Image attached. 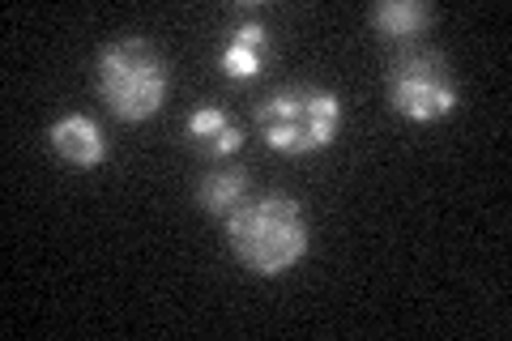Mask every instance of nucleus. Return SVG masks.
<instances>
[{
	"label": "nucleus",
	"mask_w": 512,
	"mask_h": 341,
	"mask_svg": "<svg viewBox=\"0 0 512 341\" xmlns=\"http://www.w3.org/2000/svg\"><path fill=\"white\" fill-rule=\"evenodd\" d=\"M248 197H252V175H248V167H227V162H218L214 171H205L201 180H197V205H201V214H210L218 222H227Z\"/></svg>",
	"instance_id": "8"
},
{
	"label": "nucleus",
	"mask_w": 512,
	"mask_h": 341,
	"mask_svg": "<svg viewBox=\"0 0 512 341\" xmlns=\"http://www.w3.org/2000/svg\"><path fill=\"white\" fill-rule=\"evenodd\" d=\"M94 77H99V99L120 124H146L171 99V64L141 35H120L107 43Z\"/></svg>",
	"instance_id": "3"
},
{
	"label": "nucleus",
	"mask_w": 512,
	"mask_h": 341,
	"mask_svg": "<svg viewBox=\"0 0 512 341\" xmlns=\"http://www.w3.org/2000/svg\"><path fill=\"white\" fill-rule=\"evenodd\" d=\"M47 145L60 162H69L77 171H94L111 158V141L103 133V124L86 116V111H64V116L47 128Z\"/></svg>",
	"instance_id": "6"
},
{
	"label": "nucleus",
	"mask_w": 512,
	"mask_h": 341,
	"mask_svg": "<svg viewBox=\"0 0 512 341\" xmlns=\"http://www.w3.org/2000/svg\"><path fill=\"white\" fill-rule=\"evenodd\" d=\"M222 226H227V248L235 252V261L256 278L291 273L312 243L308 214L291 192H256Z\"/></svg>",
	"instance_id": "1"
},
{
	"label": "nucleus",
	"mask_w": 512,
	"mask_h": 341,
	"mask_svg": "<svg viewBox=\"0 0 512 341\" xmlns=\"http://www.w3.org/2000/svg\"><path fill=\"white\" fill-rule=\"evenodd\" d=\"M256 133L274 154L312 158L342 133V94L316 81H291L256 103Z\"/></svg>",
	"instance_id": "2"
},
{
	"label": "nucleus",
	"mask_w": 512,
	"mask_h": 341,
	"mask_svg": "<svg viewBox=\"0 0 512 341\" xmlns=\"http://www.w3.org/2000/svg\"><path fill=\"white\" fill-rule=\"evenodd\" d=\"M367 22L376 26L380 39L410 47L436 22V5H427V0H380V5H372V13H367Z\"/></svg>",
	"instance_id": "9"
},
{
	"label": "nucleus",
	"mask_w": 512,
	"mask_h": 341,
	"mask_svg": "<svg viewBox=\"0 0 512 341\" xmlns=\"http://www.w3.org/2000/svg\"><path fill=\"white\" fill-rule=\"evenodd\" d=\"M184 141H188V150L205 158V162H227L231 154L244 150V124H239L227 107H218V103H201V107H192L188 111V120H184Z\"/></svg>",
	"instance_id": "7"
},
{
	"label": "nucleus",
	"mask_w": 512,
	"mask_h": 341,
	"mask_svg": "<svg viewBox=\"0 0 512 341\" xmlns=\"http://www.w3.org/2000/svg\"><path fill=\"white\" fill-rule=\"evenodd\" d=\"M384 103L393 116L410 124H440L461 107V86L453 77V64L436 47L410 43L393 52L384 69Z\"/></svg>",
	"instance_id": "4"
},
{
	"label": "nucleus",
	"mask_w": 512,
	"mask_h": 341,
	"mask_svg": "<svg viewBox=\"0 0 512 341\" xmlns=\"http://www.w3.org/2000/svg\"><path fill=\"white\" fill-rule=\"evenodd\" d=\"M269 56H274L269 22L261 18V9H248L227 26V43H222V52H218V73L227 77L231 86H252V81L265 73Z\"/></svg>",
	"instance_id": "5"
}]
</instances>
